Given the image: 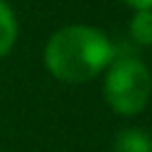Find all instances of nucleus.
Here are the masks:
<instances>
[{
  "instance_id": "1",
  "label": "nucleus",
  "mask_w": 152,
  "mask_h": 152,
  "mask_svg": "<svg viewBox=\"0 0 152 152\" xmlns=\"http://www.w3.org/2000/svg\"><path fill=\"white\" fill-rule=\"evenodd\" d=\"M116 43L93 24H66L57 28L43 48L45 71L66 86L88 83L107 71L116 59Z\"/></svg>"
},
{
  "instance_id": "2",
  "label": "nucleus",
  "mask_w": 152,
  "mask_h": 152,
  "mask_svg": "<svg viewBox=\"0 0 152 152\" xmlns=\"http://www.w3.org/2000/svg\"><path fill=\"white\" fill-rule=\"evenodd\" d=\"M102 97L104 104L119 116L142 114L152 97L150 66L133 55L116 52V59L102 74Z\"/></svg>"
},
{
  "instance_id": "3",
  "label": "nucleus",
  "mask_w": 152,
  "mask_h": 152,
  "mask_svg": "<svg viewBox=\"0 0 152 152\" xmlns=\"http://www.w3.org/2000/svg\"><path fill=\"white\" fill-rule=\"evenodd\" d=\"M112 152H152V133L128 126L114 135Z\"/></svg>"
},
{
  "instance_id": "4",
  "label": "nucleus",
  "mask_w": 152,
  "mask_h": 152,
  "mask_svg": "<svg viewBox=\"0 0 152 152\" xmlns=\"http://www.w3.org/2000/svg\"><path fill=\"white\" fill-rule=\"evenodd\" d=\"M19 38V19L7 0H0V59L7 57Z\"/></svg>"
},
{
  "instance_id": "5",
  "label": "nucleus",
  "mask_w": 152,
  "mask_h": 152,
  "mask_svg": "<svg viewBox=\"0 0 152 152\" xmlns=\"http://www.w3.org/2000/svg\"><path fill=\"white\" fill-rule=\"evenodd\" d=\"M128 36L138 48H152V10L133 12L128 21Z\"/></svg>"
},
{
  "instance_id": "6",
  "label": "nucleus",
  "mask_w": 152,
  "mask_h": 152,
  "mask_svg": "<svg viewBox=\"0 0 152 152\" xmlns=\"http://www.w3.org/2000/svg\"><path fill=\"white\" fill-rule=\"evenodd\" d=\"M126 7H131L133 12L138 10H152V0H121Z\"/></svg>"
}]
</instances>
